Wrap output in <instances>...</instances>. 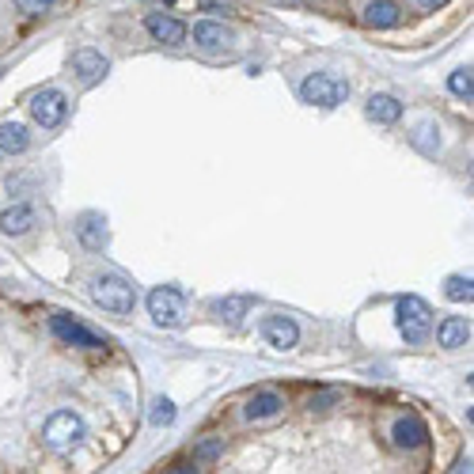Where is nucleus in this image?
<instances>
[{
  "label": "nucleus",
  "instance_id": "obj_1",
  "mask_svg": "<svg viewBox=\"0 0 474 474\" xmlns=\"http://www.w3.org/2000/svg\"><path fill=\"white\" fill-rule=\"evenodd\" d=\"M350 99V84H345L338 72H312L304 84H300V103L307 106H326V111H334Z\"/></svg>",
  "mask_w": 474,
  "mask_h": 474
},
{
  "label": "nucleus",
  "instance_id": "obj_2",
  "mask_svg": "<svg viewBox=\"0 0 474 474\" xmlns=\"http://www.w3.org/2000/svg\"><path fill=\"white\" fill-rule=\"evenodd\" d=\"M398 331L410 345H422L433 334V307L422 296H403L398 300Z\"/></svg>",
  "mask_w": 474,
  "mask_h": 474
},
{
  "label": "nucleus",
  "instance_id": "obj_3",
  "mask_svg": "<svg viewBox=\"0 0 474 474\" xmlns=\"http://www.w3.org/2000/svg\"><path fill=\"white\" fill-rule=\"evenodd\" d=\"M91 300H96L103 312L130 315L133 304H137V288L125 281V278H99L96 285H91Z\"/></svg>",
  "mask_w": 474,
  "mask_h": 474
},
{
  "label": "nucleus",
  "instance_id": "obj_4",
  "mask_svg": "<svg viewBox=\"0 0 474 474\" xmlns=\"http://www.w3.org/2000/svg\"><path fill=\"white\" fill-rule=\"evenodd\" d=\"M42 441L50 451H72L80 441H84V422H80V414H72V410H58L50 417V422L42 425Z\"/></svg>",
  "mask_w": 474,
  "mask_h": 474
},
{
  "label": "nucleus",
  "instance_id": "obj_5",
  "mask_svg": "<svg viewBox=\"0 0 474 474\" xmlns=\"http://www.w3.org/2000/svg\"><path fill=\"white\" fill-rule=\"evenodd\" d=\"M149 315L160 323V326H182L187 323V296L178 293L175 285H160L149 293Z\"/></svg>",
  "mask_w": 474,
  "mask_h": 474
},
{
  "label": "nucleus",
  "instance_id": "obj_6",
  "mask_svg": "<svg viewBox=\"0 0 474 474\" xmlns=\"http://www.w3.org/2000/svg\"><path fill=\"white\" fill-rule=\"evenodd\" d=\"M65 96L58 87H46V91H39V96L31 99V114H34V122L42 125V130H53V125H61L65 122Z\"/></svg>",
  "mask_w": 474,
  "mask_h": 474
},
{
  "label": "nucleus",
  "instance_id": "obj_7",
  "mask_svg": "<svg viewBox=\"0 0 474 474\" xmlns=\"http://www.w3.org/2000/svg\"><path fill=\"white\" fill-rule=\"evenodd\" d=\"M50 331L58 334L61 342H68V345H80V350H103V345H106L96 331H87L84 323L68 319V315H53V319H50Z\"/></svg>",
  "mask_w": 474,
  "mask_h": 474
},
{
  "label": "nucleus",
  "instance_id": "obj_8",
  "mask_svg": "<svg viewBox=\"0 0 474 474\" xmlns=\"http://www.w3.org/2000/svg\"><path fill=\"white\" fill-rule=\"evenodd\" d=\"M259 331L269 345H278V350H293V345L300 342V326L288 319V315H266L259 323Z\"/></svg>",
  "mask_w": 474,
  "mask_h": 474
},
{
  "label": "nucleus",
  "instance_id": "obj_9",
  "mask_svg": "<svg viewBox=\"0 0 474 474\" xmlns=\"http://www.w3.org/2000/svg\"><path fill=\"white\" fill-rule=\"evenodd\" d=\"M144 27H149V34H152L156 42H163V46H182V42H187V27H182L175 15L152 12L149 20H144Z\"/></svg>",
  "mask_w": 474,
  "mask_h": 474
},
{
  "label": "nucleus",
  "instance_id": "obj_10",
  "mask_svg": "<svg viewBox=\"0 0 474 474\" xmlns=\"http://www.w3.org/2000/svg\"><path fill=\"white\" fill-rule=\"evenodd\" d=\"M77 240L87 247V251H103L111 243V232H106V221L99 213H84L77 216Z\"/></svg>",
  "mask_w": 474,
  "mask_h": 474
},
{
  "label": "nucleus",
  "instance_id": "obj_11",
  "mask_svg": "<svg viewBox=\"0 0 474 474\" xmlns=\"http://www.w3.org/2000/svg\"><path fill=\"white\" fill-rule=\"evenodd\" d=\"M72 72L80 77V84H99L106 72H111V65H106V58L96 50H77L72 53Z\"/></svg>",
  "mask_w": 474,
  "mask_h": 474
},
{
  "label": "nucleus",
  "instance_id": "obj_12",
  "mask_svg": "<svg viewBox=\"0 0 474 474\" xmlns=\"http://www.w3.org/2000/svg\"><path fill=\"white\" fill-rule=\"evenodd\" d=\"M194 42L202 46V50H209V53H216V50H232L235 34H232V27H224V23L205 20V23L194 27Z\"/></svg>",
  "mask_w": 474,
  "mask_h": 474
},
{
  "label": "nucleus",
  "instance_id": "obj_13",
  "mask_svg": "<svg viewBox=\"0 0 474 474\" xmlns=\"http://www.w3.org/2000/svg\"><path fill=\"white\" fill-rule=\"evenodd\" d=\"M391 436H395V444H398V448L414 451V448H422V444L429 441V429H425L422 417H398L395 429H391Z\"/></svg>",
  "mask_w": 474,
  "mask_h": 474
},
{
  "label": "nucleus",
  "instance_id": "obj_14",
  "mask_svg": "<svg viewBox=\"0 0 474 474\" xmlns=\"http://www.w3.org/2000/svg\"><path fill=\"white\" fill-rule=\"evenodd\" d=\"M436 342H441L444 350H460V345L470 342V323L460 315H448L441 326H436Z\"/></svg>",
  "mask_w": 474,
  "mask_h": 474
},
{
  "label": "nucleus",
  "instance_id": "obj_15",
  "mask_svg": "<svg viewBox=\"0 0 474 474\" xmlns=\"http://www.w3.org/2000/svg\"><path fill=\"white\" fill-rule=\"evenodd\" d=\"M285 410V398L278 395V391H259V395H254L251 398V403H247V417H251V422H266V417H278Z\"/></svg>",
  "mask_w": 474,
  "mask_h": 474
},
{
  "label": "nucleus",
  "instance_id": "obj_16",
  "mask_svg": "<svg viewBox=\"0 0 474 474\" xmlns=\"http://www.w3.org/2000/svg\"><path fill=\"white\" fill-rule=\"evenodd\" d=\"M34 228V209L31 205H12L0 213V232L5 235H23Z\"/></svg>",
  "mask_w": 474,
  "mask_h": 474
},
{
  "label": "nucleus",
  "instance_id": "obj_17",
  "mask_svg": "<svg viewBox=\"0 0 474 474\" xmlns=\"http://www.w3.org/2000/svg\"><path fill=\"white\" fill-rule=\"evenodd\" d=\"M27 144H31V133L23 125H15V122L0 125V156H20V152H27Z\"/></svg>",
  "mask_w": 474,
  "mask_h": 474
},
{
  "label": "nucleus",
  "instance_id": "obj_18",
  "mask_svg": "<svg viewBox=\"0 0 474 474\" xmlns=\"http://www.w3.org/2000/svg\"><path fill=\"white\" fill-rule=\"evenodd\" d=\"M369 118L379 122V125H395L398 118H403V103H398L395 96H372L369 99Z\"/></svg>",
  "mask_w": 474,
  "mask_h": 474
},
{
  "label": "nucleus",
  "instance_id": "obj_19",
  "mask_svg": "<svg viewBox=\"0 0 474 474\" xmlns=\"http://www.w3.org/2000/svg\"><path fill=\"white\" fill-rule=\"evenodd\" d=\"M364 20H369V27H379V31H387L398 23V8L391 5V0H376V5L364 8Z\"/></svg>",
  "mask_w": 474,
  "mask_h": 474
},
{
  "label": "nucleus",
  "instance_id": "obj_20",
  "mask_svg": "<svg viewBox=\"0 0 474 474\" xmlns=\"http://www.w3.org/2000/svg\"><path fill=\"white\" fill-rule=\"evenodd\" d=\"M410 141H414V149H422V152H436V149H441V130H436V125L433 122H422V125H417V130L410 133Z\"/></svg>",
  "mask_w": 474,
  "mask_h": 474
},
{
  "label": "nucleus",
  "instance_id": "obj_21",
  "mask_svg": "<svg viewBox=\"0 0 474 474\" xmlns=\"http://www.w3.org/2000/svg\"><path fill=\"white\" fill-rule=\"evenodd\" d=\"M247 307H251V300H243V296H228V300H216V304H213V312L221 315V319H228V323H240V319L247 315Z\"/></svg>",
  "mask_w": 474,
  "mask_h": 474
},
{
  "label": "nucleus",
  "instance_id": "obj_22",
  "mask_svg": "<svg viewBox=\"0 0 474 474\" xmlns=\"http://www.w3.org/2000/svg\"><path fill=\"white\" fill-rule=\"evenodd\" d=\"M444 296L455 304H470L474 300V281L470 278H448L444 281Z\"/></svg>",
  "mask_w": 474,
  "mask_h": 474
},
{
  "label": "nucleus",
  "instance_id": "obj_23",
  "mask_svg": "<svg viewBox=\"0 0 474 474\" xmlns=\"http://www.w3.org/2000/svg\"><path fill=\"white\" fill-rule=\"evenodd\" d=\"M448 87H451V96H460V99H474V72L470 68H460V72H451L448 77Z\"/></svg>",
  "mask_w": 474,
  "mask_h": 474
},
{
  "label": "nucleus",
  "instance_id": "obj_24",
  "mask_svg": "<svg viewBox=\"0 0 474 474\" xmlns=\"http://www.w3.org/2000/svg\"><path fill=\"white\" fill-rule=\"evenodd\" d=\"M149 422H152V425H171V422H175V403H171V398H156Z\"/></svg>",
  "mask_w": 474,
  "mask_h": 474
},
{
  "label": "nucleus",
  "instance_id": "obj_25",
  "mask_svg": "<svg viewBox=\"0 0 474 474\" xmlns=\"http://www.w3.org/2000/svg\"><path fill=\"white\" fill-rule=\"evenodd\" d=\"M15 8L27 12V15H42V12L53 8V0H15Z\"/></svg>",
  "mask_w": 474,
  "mask_h": 474
},
{
  "label": "nucleus",
  "instance_id": "obj_26",
  "mask_svg": "<svg viewBox=\"0 0 474 474\" xmlns=\"http://www.w3.org/2000/svg\"><path fill=\"white\" fill-rule=\"evenodd\" d=\"M194 455H197V460H216V455H221V441H205Z\"/></svg>",
  "mask_w": 474,
  "mask_h": 474
},
{
  "label": "nucleus",
  "instance_id": "obj_27",
  "mask_svg": "<svg viewBox=\"0 0 474 474\" xmlns=\"http://www.w3.org/2000/svg\"><path fill=\"white\" fill-rule=\"evenodd\" d=\"M202 8H205V12H232L228 0H202Z\"/></svg>",
  "mask_w": 474,
  "mask_h": 474
},
{
  "label": "nucleus",
  "instance_id": "obj_28",
  "mask_svg": "<svg viewBox=\"0 0 474 474\" xmlns=\"http://www.w3.org/2000/svg\"><path fill=\"white\" fill-rule=\"evenodd\" d=\"M451 470H455V474H470V460H460V463H455Z\"/></svg>",
  "mask_w": 474,
  "mask_h": 474
},
{
  "label": "nucleus",
  "instance_id": "obj_29",
  "mask_svg": "<svg viewBox=\"0 0 474 474\" xmlns=\"http://www.w3.org/2000/svg\"><path fill=\"white\" fill-rule=\"evenodd\" d=\"M422 8H441V5H448V0H417Z\"/></svg>",
  "mask_w": 474,
  "mask_h": 474
},
{
  "label": "nucleus",
  "instance_id": "obj_30",
  "mask_svg": "<svg viewBox=\"0 0 474 474\" xmlns=\"http://www.w3.org/2000/svg\"><path fill=\"white\" fill-rule=\"evenodd\" d=\"M285 5H307V0H285Z\"/></svg>",
  "mask_w": 474,
  "mask_h": 474
}]
</instances>
